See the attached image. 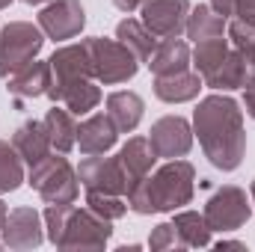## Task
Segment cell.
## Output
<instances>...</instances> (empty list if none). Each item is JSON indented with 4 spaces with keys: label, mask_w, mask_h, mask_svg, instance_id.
<instances>
[{
    "label": "cell",
    "mask_w": 255,
    "mask_h": 252,
    "mask_svg": "<svg viewBox=\"0 0 255 252\" xmlns=\"http://www.w3.org/2000/svg\"><path fill=\"white\" fill-rule=\"evenodd\" d=\"M211 6L226 15V18H235V15H255V0H211Z\"/></svg>",
    "instance_id": "1f68e13d"
},
{
    "label": "cell",
    "mask_w": 255,
    "mask_h": 252,
    "mask_svg": "<svg viewBox=\"0 0 255 252\" xmlns=\"http://www.w3.org/2000/svg\"><path fill=\"white\" fill-rule=\"evenodd\" d=\"M148 247H151L154 252L187 250V247H184V241H181V235L175 232V226H172V223H160V226H154V232H151V238H148Z\"/></svg>",
    "instance_id": "4dcf8cb0"
},
{
    "label": "cell",
    "mask_w": 255,
    "mask_h": 252,
    "mask_svg": "<svg viewBox=\"0 0 255 252\" xmlns=\"http://www.w3.org/2000/svg\"><path fill=\"white\" fill-rule=\"evenodd\" d=\"M217 250H247V247H244L241 241H220Z\"/></svg>",
    "instance_id": "e575fe53"
},
{
    "label": "cell",
    "mask_w": 255,
    "mask_h": 252,
    "mask_svg": "<svg viewBox=\"0 0 255 252\" xmlns=\"http://www.w3.org/2000/svg\"><path fill=\"white\" fill-rule=\"evenodd\" d=\"M86 208L113 223V220H119V217L128 214V199L125 196H113V193H92L89 190L86 193Z\"/></svg>",
    "instance_id": "f1b7e54d"
},
{
    "label": "cell",
    "mask_w": 255,
    "mask_h": 252,
    "mask_svg": "<svg viewBox=\"0 0 255 252\" xmlns=\"http://www.w3.org/2000/svg\"><path fill=\"white\" fill-rule=\"evenodd\" d=\"M172 226L181 235V241H184L187 250H202V247L211 244V229L205 223V214H199V211H181V214H175Z\"/></svg>",
    "instance_id": "4316f807"
},
{
    "label": "cell",
    "mask_w": 255,
    "mask_h": 252,
    "mask_svg": "<svg viewBox=\"0 0 255 252\" xmlns=\"http://www.w3.org/2000/svg\"><path fill=\"white\" fill-rule=\"evenodd\" d=\"M12 145H15V151L21 154V160H24L27 166H36V163H42L48 154H54L51 133H48V127H45V119H30V122H24V125L15 130Z\"/></svg>",
    "instance_id": "e0dca14e"
},
{
    "label": "cell",
    "mask_w": 255,
    "mask_h": 252,
    "mask_svg": "<svg viewBox=\"0 0 255 252\" xmlns=\"http://www.w3.org/2000/svg\"><path fill=\"white\" fill-rule=\"evenodd\" d=\"M142 110H145V104H142V98L136 95V92H113V95H107V116H110V122L116 125L119 133H130L133 127L142 122Z\"/></svg>",
    "instance_id": "7402d4cb"
},
{
    "label": "cell",
    "mask_w": 255,
    "mask_h": 252,
    "mask_svg": "<svg viewBox=\"0 0 255 252\" xmlns=\"http://www.w3.org/2000/svg\"><path fill=\"white\" fill-rule=\"evenodd\" d=\"M77 178L86 187V193H113L125 196L128 193V175L122 169L119 154L116 157H101V154H86V160L77 166Z\"/></svg>",
    "instance_id": "ba28073f"
},
{
    "label": "cell",
    "mask_w": 255,
    "mask_h": 252,
    "mask_svg": "<svg viewBox=\"0 0 255 252\" xmlns=\"http://www.w3.org/2000/svg\"><path fill=\"white\" fill-rule=\"evenodd\" d=\"M253 202H255V181H253Z\"/></svg>",
    "instance_id": "ab89813d"
},
{
    "label": "cell",
    "mask_w": 255,
    "mask_h": 252,
    "mask_svg": "<svg viewBox=\"0 0 255 252\" xmlns=\"http://www.w3.org/2000/svg\"><path fill=\"white\" fill-rule=\"evenodd\" d=\"M86 51H89V60H92V74L98 83L104 86H116V83H125L136 74L139 60L128 51L119 39H86Z\"/></svg>",
    "instance_id": "8992f818"
},
{
    "label": "cell",
    "mask_w": 255,
    "mask_h": 252,
    "mask_svg": "<svg viewBox=\"0 0 255 252\" xmlns=\"http://www.w3.org/2000/svg\"><path fill=\"white\" fill-rule=\"evenodd\" d=\"M83 24H86V12H83L80 0H51L39 12V27L54 42L74 39L83 30Z\"/></svg>",
    "instance_id": "30bf717a"
},
{
    "label": "cell",
    "mask_w": 255,
    "mask_h": 252,
    "mask_svg": "<svg viewBox=\"0 0 255 252\" xmlns=\"http://www.w3.org/2000/svg\"><path fill=\"white\" fill-rule=\"evenodd\" d=\"M190 45L178 36L172 39H163L154 54L148 57V68L154 71V77H163V74H178V71H187L190 68Z\"/></svg>",
    "instance_id": "ffe728a7"
},
{
    "label": "cell",
    "mask_w": 255,
    "mask_h": 252,
    "mask_svg": "<svg viewBox=\"0 0 255 252\" xmlns=\"http://www.w3.org/2000/svg\"><path fill=\"white\" fill-rule=\"evenodd\" d=\"M119 160H122V169H125V175H128V190H130L136 181H142L151 172L157 154H154L148 136H130L125 145L119 148Z\"/></svg>",
    "instance_id": "d6986e66"
},
{
    "label": "cell",
    "mask_w": 255,
    "mask_h": 252,
    "mask_svg": "<svg viewBox=\"0 0 255 252\" xmlns=\"http://www.w3.org/2000/svg\"><path fill=\"white\" fill-rule=\"evenodd\" d=\"M244 54H247V57H250V65H253V71H255V42H253V48H247V51H244Z\"/></svg>",
    "instance_id": "8d00e7d4"
},
{
    "label": "cell",
    "mask_w": 255,
    "mask_h": 252,
    "mask_svg": "<svg viewBox=\"0 0 255 252\" xmlns=\"http://www.w3.org/2000/svg\"><path fill=\"white\" fill-rule=\"evenodd\" d=\"M27 181L48 205H74V199L80 193L77 169L65 160L60 151H54L42 163L30 166V178Z\"/></svg>",
    "instance_id": "277c9868"
},
{
    "label": "cell",
    "mask_w": 255,
    "mask_h": 252,
    "mask_svg": "<svg viewBox=\"0 0 255 252\" xmlns=\"http://www.w3.org/2000/svg\"><path fill=\"white\" fill-rule=\"evenodd\" d=\"M202 77L196 71H178V74H163V77H154V95L166 104H184L193 101L202 89Z\"/></svg>",
    "instance_id": "44dd1931"
},
{
    "label": "cell",
    "mask_w": 255,
    "mask_h": 252,
    "mask_svg": "<svg viewBox=\"0 0 255 252\" xmlns=\"http://www.w3.org/2000/svg\"><path fill=\"white\" fill-rule=\"evenodd\" d=\"M45 127L51 133V145L54 151L68 154L74 145H77V125H74V113H68L65 107H51L45 113Z\"/></svg>",
    "instance_id": "484cf974"
},
{
    "label": "cell",
    "mask_w": 255,
    "mask_h": 252,
    "mask_svg": "<svg viewBox=\"0 0 255 252\" xmlns=\"http://www.w3.org/2000/svg\"><path fill=\"white\" fill-rule=\"evenodd\" d=\"M184 33L190 36V42H202V39H214V36H226V15H220L211 3H199L187 15V27Z\"/></svg>",
    "instance_id": "cb8c5ba5"
},
{
    "label": "cell",
    "mask_w": 255,
    "mask_h": 252,
    "mask_svg": "<svg viewBox=\"0 0 255 252\" xmlns=\"http://www.w3.org/2000/svg\"><path fill=\"white\" fill-rule=\"evenodd\" d=\"M196 169L187 160H169L157 172H148L142 181H136L125 193L128 211L133 214H157V211H175L193 199Z\"/></svg>",
    "instance_id": "7a4b0ae2"
},
{
    "label": "cell",
    "mask_w": 255,
    "mask_h": 252,
    "mask_svg": "<svg viewBox=\"0 0 255 252\" xmlns=\"http://www.w3.org/2000/svg\"><path fill=\"white\" fill-rule=\"evenodd\" d=\"M9 3H12V0H0V9H6V6H9Z\"/></svg>",
    "instance_id": "f35d334b"
},
{
    "label": "cell",
    "mask_w": 255,
    "mask_h": 252,
    "mask_svg": "<svg viewBox=\"0 0 255 252\" xmlns=\"http://www.w3.org/2000/svg\"><path fill=\"white\" fill-rule=\"evenodd\" d=\"M119 139V130L107 113H92L77 125V148L83 154H107Z\"/></svg>",
    "instance_id": "ac0fdd59"
},
{
    "label": "cell",
    "mask_w": 255,
    "mask_h": 252,
    "mask_svg": "<svg viewBox=\"0 0 255 252\" xmlns=\"http://www.w3.org/2000/svg\"><path fill=\"white\" fill-rule=\"evenodd\" d=\"M139 12H142V24L157 39H172V36H181L187 27L190 0H145Z\"/></svg>",
    "instance_id": "9c48e42d"
},
{
    "label": "cell",
    "mask_w": 255,
    "mask_h": 252,
    "mask_svg": "<svg viewBox=\"0 0 255 252\" xmlns=\"http://www.w3.org/2000/svg\"><path fill=\"white\" fill-rule=\"evenodd\" d=\"M42 220H45L48 241L60 250H104L107 241L113 238L110 220L98 217L89 208L48 205Z\"/></svg>",
    "instance_id": "3957f363"
},
{
    "label": "cell",
    "mask_w": 255,
    "mask_h": 252,
    "mask_svg": "<svg viewBox=\"0 0 255 252\" xmlns=\"http://www.w3.org/2000/svg\"><path fill=\"white\" fill-rule=\"evenodd\" d=\"M51 83H54L51 63H39V60L27 63L24 68L6 77V89L15 98H42L51 92Z\"/></svg>",
    "instance_id": "2e32d148"
},
{
    "label": "cell",
    "mask_w": 255,
    "mask_h": 252,
    "mask_svg": "<svg viewBox=\"0 0 255 252\" xmlns=\"http://www.w3.org/2000/svg\"><path fill=\"white\" fill-rule=\"evenodd\" d=\"M145 0H113V6L116 9H122V12H133V9H139Z\"/></svg>",
    "instance_id": "836d02e7"
},
{
    "label": "cell",
    "mask_w": 255,
    "mask_h": 252,
    "mask_svg": "<svg viewBox=\"0 0 255 252\" xmlns=\"http://www.w3.org/2000/svg\"><path fill=\"white\" fill-rule=\"evenodd\" d=\"M45 241V220L36 208H15L9 211L6 217V226H3V247L9 250H36L39 244Z\"/></svg>",
    "instance_id": "8fae6325"
},
{
    "label": "cell",
    "mask_w": 255,
    "mask_h": 252,
    "mask_svg": "<svg viewBox=\"0 0 255 252\" xmlns=\"http://www.w3.org/2000/svg\"><path fill=\"white\" fill-rule=\"evenodd\" d=\"M27 6H42V3H51V0H24Z\"/></svg>",
    "instance_id": "74e56055"
},
{
    "label": "cell",
    "mask_w": 255,
    "mask_h": 252,
    "mask_svg": "<svg viewBox=\"0 0 255 252\" xmlns=\"http://www.w3.org/2000/svg\"><path fill=\"white\" fill-rule=\"evenodd\" d=\"M42 45H45L42 27L30 21H9L0 30V77H9L27 63H33Z\"/></svg>",
    "instance_id": "5b68a950"
},
{
    "label": "cell",
    "mask_w": 255,
    "mask_h": 252,
    "mask_svg": "<svg viewBox=\"0 0 255 252\" xmlns=\"http://www.w3.org/2000/svg\"><path fill=\"white\" fill-rule=\"evenodd\" d=\"M253 83H255V71H253V65H250V57H247L244 51H238V48L229 51V57L223 60V65H220L211 77H205V86L220 89V92L247 89V86H253Z\"/></svg>",
    "instance_id": "5bb4252c"
},
{
    "label": "cell",
    "mask_w": 255,
    "mask_h": 252,
    "mask_svg": "<svg viewBox=\"0 0 255 252\" xmlns=\"http://www.w3.org/2000/svg\"><path fill=\"white\" fill-rule=\"evenodd\" d=\"M244 107H247V113L255 119V83L253 86H247V95H244Z\"/></svg>",
    "instance_id": "d6a6232c"
},
{
    "label": "cell",
    "mask_w": 255,
    "mask_h": 252,
    "mask_svg": "<svg viewBox=\"0 0 255 252\" xmlns=\"http://www.w3.org/2000/svg\"><path fill=\"white\" fill-rule=\"evenodd\" d=\"M148 142L157 157H184L193 148V127L181 116H163L148 130Z\"/></svg>",
    "instance_id": "7c38bea8"
},
{
    "label": "cell",
    "mask_w": 255,
    "mask_h": 252,
    "mask_svg": "<svg viewBox=\"0 0 255 252\" xmlns=\"http://www.w3.org/2000/svg\"><path fill=\"white\" fill-rule=\"evenodd\" d=\"M226 33H229L232 48H238V51L253 48V42H255V15H235V18L226 24Z\"/></svg>",
    "instance_id": "f546056e"
},
{
    "label": "cell",
    "mask_w": 255,
    "mask_h": 252,
    "mask_svg": "<svg viewBox=\"0 0 255 252\" xmlns=\"http://www.w3.org/2000/svg\"><path fill=\"white\" fill-rule=\"evenodd\" d=\"M21 184H24V160L15 151V145L0 139V193H12Z\"/></svg>",
    "instance_id": "83f0119b"
},
{
    "label": "cell",
    "mask_w": 255,
    "mask_h": 252,
    "mask_svg": "<svg viewBox=\"0 0 255 252\" xmlns=\"http://www.w3.org/2000/svg\"><path fill=\"white\" fill-rule=\"evenodd\" d=\"M229 51H232V45H229L226 36H214V39L196 42V51H193V57H190V65L196 68V74L202 77V83H205V77H211V74L223 65V60L229 57Z\"/></svg>",
    "instance_id": "d4e9b609"
},
{
    "label": "cell",
    "mask_w": 255,
    "mask_h": 252,
    "mask_svg": "<svg viewBox=\"0 0 255 252\" xmlns=\"http://www.w3.org/2000/svg\"><path fill=\"white\" fill-rule=\"evenodd\" d=\"M51 71H54V86L68 83V80H77V77H95L92 74V60H89V51H86V42H77V45H65L57 48L51 54Z\"/></svg>",
    "instance_id": "9a60e30c"
},
{
    "label": "cell",
    "mask_w": 255,
    "mask_h": 252,
    "mask_svg": "<svg viewBox=\"0 0 255 252\" xmlns=\"http://www.w3.org/2000/svg\"><path fill=\"white\" fill-rule=\"evenodd\" d=\"M193 133L199 136L205 157L217 169L232 172L241 166L247 151V133H244V110L235 98L229 95L202 98L193 113Z\"/></svg>",
    "instance_id": "6da1fadb"
},
{
    "label": "cell",
    "mask_w": 255,
    "mask_h": 252,
    "mask_svg": "<svg viewBox=\"0 0 255 252\" xmlns=\"http://www.w3.org/2000/svg\"><path fill=\"white\" fill-rule=\"evenodd\" d=\"M6 217H9V211H6V205H3V199H0V232H3V226H6Z\"/></svg>",
    "instance_id": "d590c367"
},
{
    "label": "cell",
    "mask_w": 255,
    "mask_h": 252,
    "mask_svg": "<svg viewBox=\"0 0 255 252\" xmlns=\"http://www.w3.org/2000/svg\"><path fill=\"white\" fill-rule=\"evenodd\" d=\"M116 39L125 45L139 63H148V57H151L154 48H157V36H154L142 21H133V18L119 21V27H116Z\"/></svg>",
    "instance_id": "603a6c76"
},
{
    "label": "cell",
    "mask_w": 255,
    "mask_h": 252,
    "mask_svg": "<svg viewBox=\"0 0 255 252\" xmlns=\"http://www.w3.org/2000/svg\"><path fill=\"white\" fill-rule=\"evenodd\" d=\"M48 98L54 104H63L68 113L83 116V113H92L101 104V89H98L95 77H77V80H68V83L54 86L48 92Z\"/></svg>",
    "instance_id": "4fadbf2b"
},
{
    "label": "cell",
    "mask_w": 255,
    "mask_h": 252,
    "mask_svg": "<svg viewBox=\"0 0 255 252\" xmlns=\"http://www.w3.org/2000/svg\"><path fill=\"white\" fill-rule=\"evenodd\" d=\"M253 217V208L247 202V193L235 184L214 190V196L205 202V223L211 232H238Z\"/></svg>",
    "instance_id": "52a82bcc"
}]
</instances>
